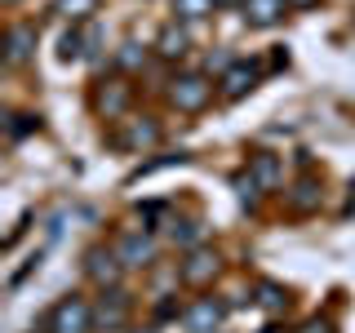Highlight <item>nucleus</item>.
<instances>
[{"instance_id":"26","label":"nucleus","mask_w":355,"mask_h":333,"mask_svg":"<svg viewBox=\"0 0 355 333\" xmlns=\"http://www.w3.org/2000/svg\"><path fill=\"white\" fill-rule=\"evenodd\" d=\"M85 58H98V27H85Z\"/></svg>"},{"instance_id":"5","label":"nucleus","mask_w":355,"mask_h":333,"mask_svg":"<svg viewBox=\"0 0 355 333\" xmlns=\"http://www.w3.org/2000/svg\"><path fill=\"white\" fill-rule=\"evenodd\" d=\"M129 311H133V302H129V293L125 289H103V298L94 302V329H120L129 320Z\"/></svg>"},{"instance_id":"24","label":"nucleus","mask_w":355,"mask_h":333,"mask_svg":"<svg viewBox=\"0 0 355 333\" xmlns=\"http://www.w3.org/2000/svg\"><path fill=\"white\" fill-rule=\"evenodd\" d=\"M36 129H40V116H14L9 120V138H27Z\"/></svg>"},{"instance_id":"4","label":"nucleus","mask_w":355,"mask_h":333,"mask_svg":"<svg viewBox=\"0 0 355 333\" xmlns=\"http://www.w3.org/2000/svg\"><path fill=\"white\" fill-rule=\"evenodd\" d=\"M85 275H89L98 289H116L120 275H125V262H120L116 249H89V253H85Z\"/></svg>"},{"instance_id":"28","label":"nucleus","mask_w":355,"mask_h":333,"mask_svg":"<svg viewBox=\"0 0 355 333\" xmlns=\"http://www.w3.org/2000/svg\"><path fill=\"white\" fill-rule=\"evenodd\" d=\"M311 5H320V0H288V9H311Z\"/></svg>"},{"instance_id":"1","label":"nucleus","mask_w":355,"mask_h":333,"mask_svg":"<svg viewBox=\"0 0 355 333\" xmlns=\"http://www.w3.org/2000/svg\"><path fill=\"white\" fill-rule=\"evenodd\" d=\"M209 98H214V85H209L205 71H182L169 80V103L178 111H200V107H209Z\"/></svg>"},{"instance_id":"9","label":"nucleus","mask_w":355,"mask_h":333,"mask_svg":"<svg viewBox=\"0 0 355 333\" xmlns=\"http://www.w3.org/2000/svg\"><path fill=\"white\" fill-rule=\"evenodd\" d=\"M116 253L125 266H151L155 262V236L151 231H125L116 240Z\"/></svg>"},{"instance_id":"31","label":"nucleus","mask_w":355,"mask_h":333,"mask_svg":"<svg viewBox=\"0 0 355 333\" xmlns=\"http://www.w3.org/2000/svg\"><path fill=\"white\" fill-rule=\"evenodd\" d=\"M0 5H5V9H14V5H18V0H0Z\"/></svg>"},{"instance_id":"2","label":"nucleus","mask_w":355,"mask_h":333,"mask_svg":"<svg viewBox=\"0 0 355 333\" xmlns=\"http://www.w3.org/2000/svg\"><path fill=\"white\" fill-rule=\"evenodd\" d=\"M89 329H94V307H89L80 293L62 298V302L49 311V333H89Z\"/></svg>"},{"instance_id":"30","label":"nucleus","mask_w":355,"mask_h":333,"mask_svg":"<svg viewBox=\"0 0 355 333\" xmlns=\"http://www.w3.org/2000/svg\"><path fill=\"white\" fill-rule=\"evenodd\" d=\"M218 5H244V0H218Z\"/></svg>"},{"instance_id":"27","label":"nucleus","mask_w":355,"mask_h":333,"mask_svg":"<svg viewBox=\"0 0 355 333\" xmlns=\"http://www.w3.org/2000/svg\"><path fill=\"white\" fill-rule=\"evenodd\" d=\"M297 333H338V329H333L329 320H306V325L297 329Z\"/></svg>"},{"instance_id":"23","label":"nucleus","mask_w":355,"mask_h":333,"mask_svg":"<svg viewBox=\"0 0 355 333\" xmlns=\"http://www.w3.org/2000/svg\"><path fill=\"white\" fill-rule=\"evenodd\" d=\"M169 164H187V155L178 151V155H160V160H147V164H138V169H133V178H147V173H160V169H169Z\"/></svg>"},{"instance_id":"7","label":"nucleus","mask_w":355,"mask_h":333,"mask_svg":"<svg viewBox=\"0 0 355 333\" xmlns=\"http://www.w3.org/2000/svg\"><path fill=\"white\" fill-rule=\"evenodd\" d=\"M258 76H262V58H236V62H231V71L218 80L222 98H244L253 85H258Z\"/></svg>"},{"instance_id":"3","label":"nucleus","mask_w":355,"mask_h":333,"mask_svg":"<svg viewBox=\"0 0 355 333\" xmlns=\"http://www.w3.org/2000/svg\"><path fill=\"white\" fill-rule=\"evenodd\" d=\"M218 271H222L218 253H214V249H205V244H200V249H191L182 262H178V275H182V284H191V289H205Z\"/></svg>"},{"instance_id":"29","label":"nucleus","mask_w":355,"mask_h":333,"mask_svg":"<svg viewBox=\"0 0 355 333\" xmlns=\"http://www.w3.org/2000/svg\"><path fill=\"white\" fill-rule=\"evenodd\" d=\"M262 333H284V329H275V325H266V329H262Z\"/></svg>"},{"instance_id":"18","label":"nucleus","mask_w":355,"mask_h":333,"mask_svg":"<svg viewBox=\"0 0 355 333\" xmlns=\"http://www.w3.org/2000/svg\"><path fill=\"white\" fill-rule=\"evenodd\" d=\"M218 9V0H173V14L178 22H200V18H209Z\"/></svg>"},{"instance_id":"8","label":"nucleus","mask_w":355,"mask_h":333,"mask_svg":"<svg viewBox=\"0 0 355 333\" xmlns=\"http://www.w3.org/2000/svg\"><path fill=\"white\" fill-rule=\"evenodd\" d=\"M36 40H40V27L36 22H14L5 36V67H22L36 53Z\"/></svg>"},{"instance_id":"6","label":"nucleus","mask_w":355,"mask_h":333,"mask_svg":"<svg viewBox=\"0 0 355 333\" xmlns=\"http://www.w3.org/2000/svg\"><path fill=\"white\" fill-rule=\"evenodd\" d=\"M227 302L222 298H200V302L187 307V316H182V325L191 329V333H218L222 329V320H227Z\"/></svg>"},{"instance_id":"17","label":"nucleus","mask_w":355,"mask_h":333,"mask_svg":"<svg viewBox=\"0 0 355 333\" xmlns=\"http://www.w3.org/2000/svg\"><path fill=\"white\" fill-rule=\"evenodd\" d=\"M200 240H205V222H196V218L173 222V244H182V249L191 253V249H200Z\"/></svg>"},{"instance_id":"19","label":"nucleus","mask_w":355,"mask_h":333,"mask_svg":"<svg viewBox=\"0 0 355 333\" xmlns=\"http://www.w3.org/2000/svg\"><path fill=\"white\" fill-rule=\"evenodd\" d=\"M94 9H98V0H53V14L67 18L71 27H76V22H85Z\"/></svg>"},{"instance_id":"11","label":"nucleus","mask_w":355,"mask_h":333,"mask_svg":"<svg viewBox=\"0 0 355 333\" xmlns=\"http://www.w3.org/2000/svg\"><path fill=\"white\" fill-rule=\"evenodd\" d=\"M155 53H160L164 62H182L187 53H191V31L169 22V27H160V36H155Z\"/></svg>"},{"instance_id":"15","label":"nucleus","mask_w":355,"mask_h":333,"mask_svg":"<svg viewBox=\"0 0 355 333\" xmlns=\"http://www.w3.org/2000/svg\"><path fill=\"white\" fill-rule=\"evenodd\" d=\"M320 196H324V191H320L315 178H297L293 191H288V205H293L297 214H311V209H320Z\"/></svg>"},{"instance_id":"22","label":"nucleus","mask_w":355,"mask_h":333,"mask_svg":"<svg viewBox=\"0 0 355 333\" xmlns=\"http://www.w3.org/2000/svg\"><path fill=\"white\" fill-rule=\"evenodd\" d=\"M231 187H236V196H240V205H258V196H262V187H258V178L253 173H236L231 178Z\"/></svg>"},{"instance_id":"20","label":"nucleus","mask_w":355,"mask_h":333,"mask_svg":"<svg viewBox=\"0 0 355 333\" xmlns=\"http://www.w3.org/2000/svg\"><path fill=\"white\" fill-rule=\"evenodd\" d=\"M58 58H62V62H80V58H85V31H80V27L62 31V40H58Z\"/></svg>"},{"instance_id":"14","label":"nucleus","mask_w":355,"mask_h":333,"mask_svg":"<svg viewBox=\"0 0 355 333\" xmlns=\"http://www.w3.org/2000/svg\"><path fill=\"white\" fill-rule=\"evenodd\" d=\"M249 173L258 178V187H262V191H275V187H280V178H284V169H280V155H271V151L249 155Z\"/></svg>"},{"instance_id":"21","label":"nucleus","mask_w":355,"mask_h":333,"mask_svg":"<svg viewBox=\"0 0 355 333\" xmlns=\"http://www.w3.org/2000/svg\"><path fill=\"white\" fill-rule=\"evenodd\" d=\"M116 62L125 67V71H138V67H147V49H142L138 40H125V44L116 49Z\"/></svg>"},{"instance_id":"12","label":"nucleus","mask_w":355,"mask_h":333,"mask_svg":"<svg viewBox=\"0 0 355 333\" xmlns=\"http://www.w3.org/2000/svg\"><path fill=\"white\" fill-rule=\"evenodd\" d=\"M284 9H288V0H244L240 14L249 27H275L284 18Z\"/></svg>"},{"instance_id":"13","label":"nucleus","mask_w":355,"mask_h":333,"mask_svg":"<svg viewBox=\"0 0 355 333\" xmlns=\"http://www.w3.org/2000/svg\"><path fill=\"white\" fill-rule=\"evenodd\" d=\"M129 107V85L125 80H103V89H98V111H103L107 120H120Z\"/></svg>"},{"instance_id":"25","label":"nucleus","mask_w":355,"mask_h":333,"mask_svg":"<svg viewBox=\"0 0 355 333\" xmlns=\"http://www.w3.org/2000/svg\"><path fill=\"white\" fill-rule=\"evenodd\" d=\"M173 316H187V311L178 307L173 298H160V302H155V320H173Z\"/></svg>"},{"instance_id":"32","label":"nucleus","mask_w":355,"mask_h":333,"mask_svg":"<svg viewBox=\"0 0 355 333\" xmlns=\"http://www.w3.org/2000/svg\"><path fill=\"white\" fill-rule=\"evenodd\" d=\"M138 333H155V329H138Z\"/></svg>"},{"instance_id":"16","label":"nucleus","mask_w":355,"mask_h":333,"mask_svg":"<svg viewBox=\"0 0 355 333\" xmlns=\"http://www.w3.org/2000/svg\"><path fill=\"white\" fill-rule=\"evenodd\" d=\"M253 298H258V307L266 311V316H280V311L288 307V293H284V284H275V280H258V289H253Z\"/></svg>"},{"instance_id":"10","label":"nucleus","mask_w":355,"mask_h":333,"mask_svg":"<svg viewBox=\"0 0 355 333\" xmlns=\"http://www.w3.org/2000/svg\"><path fill=\"white\" fill-rule=\"evenodd\" d=\"M155 142H160V125L151 116L125 120V129L116 133V147H125V151H142V147H155Z\"/></svg>"}]
</instances>
